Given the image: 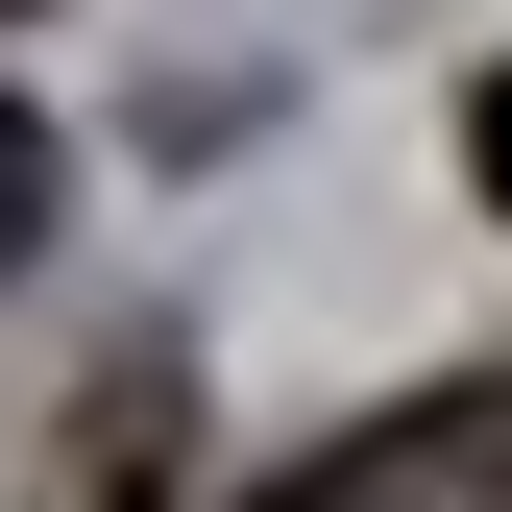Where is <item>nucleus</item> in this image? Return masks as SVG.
<instances>
[{"mask_svg": "<svg viewBox=\"0 0 512 512\" xmlns=\"http://www.w3.org/2000/svg\"><path fill=\"white\" fill-rule=\"evenodd\" d=\"M269 512H512V366H464V391H415V415H366L342 464H293Z\"/></svg>", "mask_w": 512, "mask_h": 512, "instance_id": "obj_1", "label": "nucleus"}, {"mask_svg": "<svg viewBox=\"0 0 512 512\" xmlns=\"http://www.w3.org/2000/svg\"><path fill=\"white\" fill-rule=\"evenodd\" d=\"M464 171H488V220H512V74H488V98H464Z\"/></svg>", "mask_w": 512, "mask_h": 512, "instance_id": "obj_3", "label": "nucleus"}, {"mask_svg": "<svg viewBox=\"0 0 512 512\" xmlns=\"http://www.w3.org/2000/svg\"><path fill=\"white\" fill-rule=\"evenodd\" d=\"M49 196H74V171H49V122L0 98V269H25V244H49Z\"/></svg>", "mask_w": 512, "mask_h": 512, "instance_id": "obj_2", "label": "nucleus"}]
</instances>
